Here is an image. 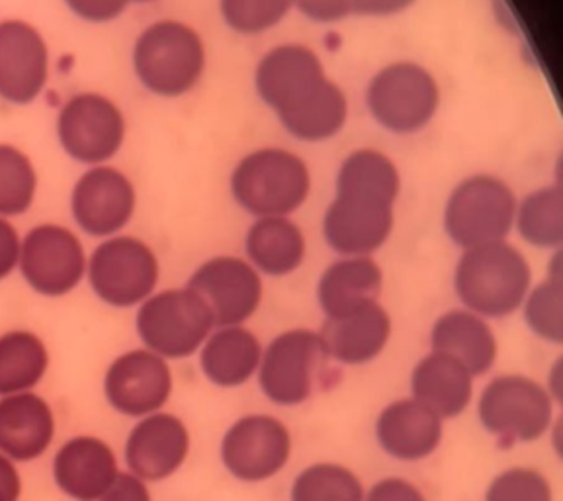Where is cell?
Instances as JSON below:
<instances>
[{
  "instance_id": "29",
  "label": "cell",
  "mask_w": 563,
  "mask_h": 501,
  "mask_svg": "<svg viewBox=\"0 0 563 501\" xmlns=\"http://www.w3.org/2000/svg\"><path fill=\"white\" fill-rule=\"evenodd\" d=\"M401 190L396 163L378 150H358L344 159L336 175V194L364 196L394 206Z\"/></svg>"
},
{
  "instance_id": "11",
  "label": "cell",
  "mask_w": 563,
  "mask_h": 501,
  "mask_svg": "<svg viewBox=\"0 0 563 501\" xmlns=\"http://www.w3.org/2000/svg\"><path fill=\"white\" fill-rule=\"evenodd\" d=\"M57 138L70 159L98 167L122 150L125 118L114 100L97 92H80L59 110Z\"/></svg>"
},
{
  "instance_id": "8",
  "label": "cell",
  "mask_w": 563,
  "mask_h": 501,
  "mask_svg": "<svg viewBox=\"0 0 563 501\" xmlns=\"http://www.w3.org/2000/svg\"><path fill=\"white\" fill-rule=\"evenodd\" d=\"M366 105L387 132H421L439 112V83L417 63H391L369 80Z\"/></svg>"
},
{
  "instance_id": "7",
  "label": "cell",
  "mask_w": 563,
  "mask_h": 501,
  "mask_svg": "<svg viewBox=\"0 0 563 501\" xmlns=\"http://www.w3.org/2000/svg\"><path fill=\"white\" fill-rule=\"evenodd\" d=\"M135 327L147 349L163 359H186L200 351L216 329L210 308L186 288L153 294L141 304Z\"/></svg>"
},
{
  "instance_id": "36",
  "label": "cell",
  "mask_w": 563,
  "mask_h": 501,
  "mask_svg": "<svg viewBox=\"0 0 563 501\" xmlns=\"http://www.w3.org/2000/svg\"><path fill=\"white\" fill-rule=\"evenodd\" d=\"M294 9V0H220L221 17L239 34H263L278 26Z\"/></svg>"
},
{
  "instance_id": "24",
  "label": "cell",
  "mask_w": 563,
  "mask_h": 501,
  "mask_svg": "<svg viewBox=\"0 0 563 501\" xmlns=\"http://www.w3.org/2000/svg\"><path fill=\"white\" fill-rule=\"evenodd\" d=\"M53 472L63 492L77 501L98 500L120 475L112 449L95 437L65 443L55 457Z\"/></svg>"
},
{
  "instance_id": "30",
  "label": "cell",
  "mask_w": 563,
  "mask_h": 501,
  "mask_svg": "<svg viewBox=\"0 0 563 501\" xmlns=\"http://www.w3.org/2000/svg\"><path fill=\"white\" fill-rule=\"evenodd\" d=\"M282 126L301 141H325L341 132L349 118V102L341 87L327 80L303 105L278 116Z\"/></svg>"
},
{
  "instance_id": "28",
  "label": "cell",
  "mask_w": 563,
  "mask_h": 501,
  "mask_svg": "<svg viewBox=\"0 0 563 501\" xmlns=\"http://www.w3.org/2000/svg\"><path fill=\"white\" fill-rule=\"evenodd\" d=\"M245 251L258 273L288 276L306 259V238L290 218H258L246 231Z\"/></svg>"
},
{
  "instance_id": "21",
  "label": "cell",
  "mask_w": 563,
  "mask_h": 501,
  "mask_svg": "<svg viewBox=\"0 0 563 501\" xmlns=\"http://www.w3.org/2000/svg\"><path fill=\"white\" fill-rule=\"evenodd\" d=\"M391 329V317L378 302L349 316L325 319L319 335L334 364L364 367L386 351Z\"/></svg>"
},
{
  "instance_id": "39",
  "label": "cell",
  "mask_w": 563,
  "mask_h": 501,
  "mask_svg": "<svg viewBox=\"0 0 563 501\" xmlns=\"http://www.w3.org/2000/svg\"><path fill=\"white\" fill-rule=\"evenodd\" d=\"M364 501H429L419 486L407 478L387 476L366 490Z\"/></svg>"
},
{
  "instance_id": "37",
  "label": "cell",
  "mask_w": 563,
  "mask_h": 501,
  "mask_svg": "<svg viewBox=\"0 0 563 501\" xmlns=\"http://www.w3.org/2000/svg\"><path fill=\"white\" fill-rule=\"evenodd\" d=\"M485 501H554V488L537 468L512 467L493 478Z\"/></svg>"
},
{
  "instance_id": "2",
  "label": "cell",
  "mask_w": 563,
  "mask_h": 501,
  "mask_svg": "<svg viewBox=\"0 0 563 501\" xmlns=\"http://www.w3.org/2000/svg\"><path fill=\"white\" fill-rule=\"evenodd\" d=\"M333 364L319 331L298 327L276 335L264 347L256 380L268 402L299 407L331 388Z\"/></svg>"
},
{
  "instance_id": "15",
  "label": "cell",
  "mask_w": 563,
  "mask_h": 501,
  "mask_svg": "<svg viewBox=\"0 0 563 501\" xmlns=\"http://www.w3.org/2000/svg\"><path fill=\"white\" fill-rule=\"evenodd\" d=\"M49 80V47L24 20L0 22V98L12 106L37 100Z\"/></svg>"
},
{
  "instance_id": "45",
  "label": "cell",
  "mask_w": 563,
  "mask_h": 501,
  "mask_svg": "<svg viewBox=\"0 0 563 501\" xmlns=\"http://www.w3.org/2000/svg\"><path fill=\"white\" fill-rule=\"evenodd\" d=\"M563 367H562V359H558V362H555L554 367L550 369V377H548V382H545L544 386L545 390H548V394L552 396V400H554L555 405L562 404V396H563Z\"/></svg>"
},
{
  "instance_id": "40",
  "label": "cell",
  "mask_w": 563,
  "mask_h": 501,
  "mask_svg": "<svg viewBox=\"0 0 563 501\" xmlns=\"http://www.w3.org/2000/svg\"><path fill=\"white\" fill-rule=\"evenodd\" d=\"M294 7L319 24L341 22L354 12V0H294Z\"/></svg>"
},
{
  "instance_id": "35",
  "label": "cell",
  "mask_w": 563,
  "mask_h": 501,
  "mask_svg": "<svg viewBox=\"0 0 563 501\" xmlns=\"http://www.w3.org/2000/svg\"><path fill=\"white\" fill-rule=\"evenodd\" d=\"M37 175L26 153L0 143V218L26 214L35 200Z\"/></svg>"
},
{
  "instance_id": "12",
  "label": "cell",
  "mask_w": 563,
  "mask_h": 501,
  "mask_svg": "<svg viewBox=\"0 0 563 501\" xmlns=\"http://www.w3.org/2000/svg\"><path fill=\"white\" fill-rule=\"evenodd\" d=\"M87 255L80 239L57 224L27 231L20 247V271L32 291L59 298L75 291L87 274Z\"/></svg>"
},
{
  "instance_id": "22",
  "label": "cell",
  "mask_w": 563,
  "mask_h": 501,
  "mask_svg": "<svg viewBox=\"0 0 563 501\" xmlns=\"http://www.w3.org/2000/svg\"><path fill=\"white\" fill-rule=\"evenodd\" d=\"M431 351L460 362L474 377H485L499 357L489 322L467 309H450L432 324Z\"/></svg>"
},
{
  "instance_id": "4",
  "label": "cell",
  "mask_w": 563,
  "mask_h": 501,
  "mask_svg": "<svg viewBox=\"0 0 563 501\" xmlns=\"http://www.w3.org/2000/svg\"><path fill=\"white\" fill-rule=\"evenodd\" d=\"M311 193V173L303 159L280 148L249 153L231 175L233 200L256 218L299 210Z\"/></svg>"
},
{
  "instance_id": "19",
  "label": "cell",
  "mask_w": 563,
  "mask_h": 501,
  "mask_svg": "<svg viewBox=\"0 0 563 501\" xmlns=\"http://www.w3.org/2000/svg\"><path fill=\"white\" fill-rule=\"evenodd\" d=\"M190 453V435L176 415L151 414L133 427L125 443V462L143 482L175 475Z\"/></svg>"
},
{
  "instance_id": "26",
  "label": "cell",
  "mask_w": 563,
  "mask_h": 501,
  "mask_svg": "<svg viewBox=\"0 0 563 501\" xmlns=\"http://www.w3.org/2000/svg\"><path fill=\"white\" fill-rule=\"evenodd\" d=\"M264 347L245 326L216 327L200 351V369L211 384L239 388L256 379Z\"/></svg>"
},
{
  "instance_id": "38",
  "label": "cell",
  "mask_w": 563,
  "mask_h": 501,
  "mask_svg": "<svg viewBox=\"0 0 563 501\" xmlns=\"http://www.w3.org/2000/svg\"><path fill=\"white\" fill-rule=\"evenodd\" d=\"M132 0H65L67 9L90 24H108L122 17Z\"/></svg>"
},
{
  "instance_id": "3",
  "label": "cell",
  "mask_w": 563,
  "mask_h": 501,
  "mask_svg": "<svg viewBox=\"0 0 563 501\" xmlns=\"http://www.w3.org/2000/svg\"><path fill=\"white\" fill-rule=\"evenodd\" d=\"M133 69L141 85L163 98L190 92L206 70L202 37L178 20H158L133 45Z\"/></svg>"
},
{
  "instance_id": "27",
  "label": "cell",
  "mask_w": 563,
  "mask_h": 501,
  "mask_svg": "<svg viewBox=\"0 0 563 501\" xmlns=\"http://www.w3.org/2000/svg\"><path fill=\"white\" fill-rule=\"evenodd\" d=\"M55 423L52 407L35 394L0 400V453L14 460L42 457L52 445Z\"/></svg>"
},
{
  "instance_id": "5",
  "label": "cell",
  "mask_w": 563,
  "mask_h": 501,
  "mask_svg": "<svg viewBox=\"0 0 563 501\" xmlns=\"http://www.w3.org/2000/svg\"><path fill=\"white\" fill-rule=\"evenodd\" d=\"M555 402L544 384L525 374H501L477 397V417L497 447L537 443L554 425Z\"/></svg>"
},
{
  "instance_id": "6",
  "label": "cell",
  "mask_w": 563,
  "mask_h": 501,
  "mask_svg": "<svg viewBox=\"0 0 563 501\" xmlns=\"http://www.w3.org/2000/svg\"><path fill=\"white\" fill-rule=\"evenodd\" d=\"M517 196L492 175L464 178L452 190L444 208V229L450 241L464 251L505 241L515 228Z\"/></svg>"
},
{
  "instance_id": "23",
  "label": "cell",
  "mask_w": 563,
  "mask_h": 501,
  "mask_svg": "<svg viewBox=\"0 0 563 501\" xmlns=\"http://www.w3.org/2000/svg\"><path fill=\"white\" fill-rule=\"evenodd\" d=\"M382 291L384 273L372 257H343L321 274L317 299L325 319H334L378 304Z\"/></svg>"
},
{
  "instance_id": "32",
  "label": "cell",
  "mask_w": 563,
  "mask_h": 501,
  "mask_svg": "<svg viewBox=\"0 0 563 501\" xmlns=\"http://www.w3.org/2000/svg\"><path fill=\"white\" fill-rule=\"evenodd\" d=\"M515 226L520 238L538 249H560L563 241V194L560 186H545L528 194L517 206Z\"/></svg>"
},
{
  "instance_id": "20",
  "label": "cell",
  "mask_w": 563,
  "mask_h": 501,
  "mask_svg": "<svg viewBox=\"0 0 563 501\" xmlns=\"http://www.w3.org/2000/svg\"><path fill=\"white\" fill-rule=\"evenodd\" d=\"M442 439L444 422L411 396L389 402L376 420L379 449L399 462L431 458Z\"/></svg>"
},
{
  "instance_id": "17",
  "label": "cell",
  "mask_w": 563,
  "mask_h": 501,
  "mask_svg": "<svg viewBox=\"0 0 563 501\" xmlns=\"http://www.w3.org/2000/svg\"><path fill=\"white\" fill-rule=\"evenodd\" d=\"M104 392L120 414L130 417L157 414L173 392L167 359L150 349L125 352L106 372Z\"/></svg>"
},
{
  "instance_id": "46",
  "label": "cell",
  "mask_w": 563,
  "mask_h": 501,
  "mask_svg": "<svg viewBox=\"0 0 563 501\" xmlns=\"http://www.w3.org/2000/svg\"><path fill=\"white\" fill-rule=\"evenodd\" d=\"M132 2H151V0H132Z\"/></svg>"
},
{
  "instance_id": "9",
  "label": "cell",
  "mask_w": 563,
  "mask_h": 501,
  "mask_svg": "<svg viewBox=\"0 0 563 501\" xmlns=\"http://www.w3.org/2000/svg\"><path fill=\"white\" fill-rule=\"evenodd\" d=\"M158 259L145 241L118 236L102 241L88 259V282L98 298L114 308H132L153 296Z\"/></svg>"
},
{
  "instance_id": "33",
  "label": "cell",
  "mask_w": 563,
  "mask_h": 501,
  "mask_svg": "<svg viewBox=\"0 0 563 501\" xmlns=\"http://www.w3.org/2000/svg\"><path fill=\"white\" fill-rule=\"evenodd\" d=\"M562 274V255H555L548 269V279L530 288L520 306L528 329L545 344H563Z\"/></svg>"
},
{
  "instance_id": "14",
  "label": "cell",
  "mask_w": 563,
  "mask_h": 501,
  "mask_svg": "<svg viewBox=\"0 0 563 501\" xmlns=\"http://www.w3.org/2000/svg\"><path fill=\"white\" fill-rule=\"evenodd\" d=\"M135 204L132 181L108 165L88 168L70 193L73 220L92 238H114L132 221Z\"/></svg>"
},
{
  "instance_id": "13",
  "label": "cell",
  "mask_w": 563,
  "mask_h": 501,
  "mask_svg": "<svg viewBox=\"0 0 563 501\" xmlns=\"http://www.w3.org/2000/svg\"><path fill=\"white\" fill-rule=\"evenodd\" d=\"M210 308L216 327L243 326L255 316L264 296L263 276L238 257H213L186 284Z\"/></svg>"
},
{
  "instance_id": "18",
  "label": "cell",
  "mask_w": 563,
  "mask_h": 501,
  "mask_svg": "<svg viewBox=\"0 0 563 501\" xmlns=\"http://www.w3.org/2000/svg\"><path fill=\"white\" fill-rule=\"evenodd\" d=\"M394 206L336 194L323 218L327 246L343 257H372L394 231Z\"/></svg>"
},
{
  "instance_id": "34",
  "label": "cell",
  "mask_w": 563,
  "mask_h": 501,
  "mask_svg": "<svg viewBox=\"0 0 563 501\" xmlns=\"http://www.w3.org/2000/svg\"><path fill=\"white\" fill-rule=\"evenodd\" d=\"M366 488L358 475L339 462H316L291 482L290 501H364Z\"/></svg>"
},
{
  "instance_id": "44",
  "label": "cell",
  "mask_w": 563,
  "mask_h": 501,
  "mask_svg": "<svg viewBox=\"0 0 563 501\" xmlns=\"http://www.w3.org/2000/svg\"><path fill=\"white\" fill-rule=\"evenodd\" d=\"M20 490L22 484L16 468L12 467L9 458L0 455V501H18Z\"/></svg>"
},
{
  "instance_id": "16",
  "label": "cell",
  "mask_w": 563,
  "mask_h": 501,
  "mask_svg": "<svg viewBox=\"0 0 563 501\" xmlns=\"http://www.w3.org/2000/svg\"><path fill=\"white\" fill-rule=\"evenodd\" d=\"M327 80L323 63L306 45H278L256 65V92L278 116L303 105Z\"/></svg>"
},
{
  "instance_id": "1",
  "label": "cell",
  "mask_w": 563,
  "mask_h": 501,
  "mask_svg": "<svg viewBox=\"0 0 563 501\" xmlns=\"http://www.w3.org/2000/svg\"><path fill=\"white\" fill-rule=\"evenodd\" d=\"M532 288L527 257L507 241L464 251L454 271V291L462 306L484 319L519 312Z\"/></svg>"
},
{
  "instance_id": "42",
  "label": "cell",
  "mask_w": 563,
  "mask_h": 501,
  "mask_svg": "<svg viewBox=\"0 0 563 501\" xmlns=\"http://www.w3.org/2000/svg\"><path fill=\"white\" fill-rule=\"evenodd\" d=\"M22 239L7 218H0V281L14 273L20 263Z\"/></svg>"
},
{
  "instance_id": "43",
  "label": "cell",
  "mask_w": 563,
  "mask_h": 501,
  "mask_svg": "<svg viewBox=\"0 0 563 501\" xmlns=\"http://www.w3.org/2000/svg\"><path fill=\"white\" fill-rule=\"evenodd\" d=\"M415 0H354V12L364 17H394L409 9Z\"/></svg>"
},
{
  "instance_id": "41",
  "label": "cell",
  "mask_w": 563,
  "mask_h": 501,
  "mask_svg": "<svg viewBox=\"0 0 563 501\" xmlns=\"http://www.w3.org/2000/svg\"><path fill=\"white\" fill-rule=\"evenodd\" d=\"M95 501H151V493L141 478L132 472H120L112 486Z\"/></svg>"
},
{
  "instance_id": "31",
  "label": "cell",
  "mask_w": 563,
  "mask_h": 501,
  "mask_svg": "<svg viewBox=\"0 0 563 501\" xmlns=\"http://www.w3.org/2000/svg\"><path fill=\"white\" fill-rule=\"evenodd\" d=\"M49 364L45 345L30 331H10L0 337V394H16L44 379Z\"/></svg>"
},
{
  "instance_id": "10",
  "label": "cell",
  "mask_w": 563,
  "mask_h": 501,
  "mask_svg": "<svg viewBox=\"0 0 563 501\" xmlns=\"http://www.w3.org/2000/svg\"><path fill=\"white\" fill-rule=\"evenodd\" d=\"M294 440L288 425L271 414L239 417L221 439L220 457L229 475L245 484H261L290 462Z\"/></svg>"
},
{
  "instance_id": "25",
  "label": "cell",
  "mask_w": 563,
  "mask_h": 501,
  "mask_svg": "<svg viewBox=\"0 0 563 501\" xmlns=\"http://www.w3.org/2000/svg\"><path fill=\"white\" fill-rule=\"evenodd\" d=\"M474 377L460 362L431 351L411 372V397L439 415L442 422L456 420L474 400Z\"/></svg>"
}]
</instances>
